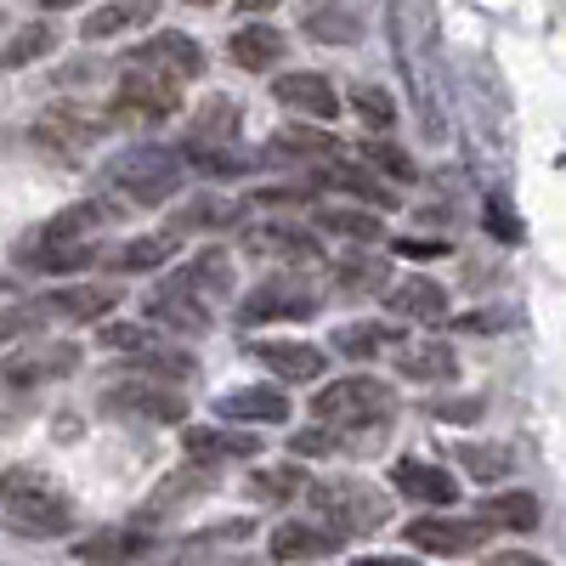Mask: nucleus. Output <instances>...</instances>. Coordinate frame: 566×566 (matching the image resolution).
Returning <instances> with one entry per match:
<instances>
[{"instance_id":"obj_49","label":"nucleus","mask_w":566,"mask_h":566,"mask_svg":"<svg viewBox=\"0 0 566 566\" xmlns=\"http://www.w3.org/2000/svg\"><path fill=\"white\" fill-rule=\"evenodd\" d=\"M493 323H504L499 312H470V317H459V328H470V335H493Z\"/></svg>"},{"instance_id":"obj_17","label":"nucleus","mask_w":566,"mask_h":566,"mask_svg":"<svg viewBox=\"0 0 566 566\" xmlns=\"http://www.w3.org/2000/svg\"><path fill=\"white\" fill-rule=\"evenodd\" d=\"M250 357L283 386H312V380H323V368H328L323 346H312V340H250Z\"/></svg>"},{"instance_id":"obj_45","label":"nucleus","mask_w":566,"mask_h":566,"mask_svg":"<svg viewBox=\"0 0 566 566\" xmlns=\"http://www.w3.org/2000/svg\"><path fill=\"white\" fill-rule=\"evenodd\" d=\"M482 221H488V232H493L499 244H522V239H527V221L510 210V199H504V193H488V205H482Z\"/></svg>"},{"instance_id":"obj_16","label":"nucleus","mask_w":566,"mask_h":566,"mask_svg":"<svg viewBox=\"0 0 566 566\" xmlns=\"http://www.w3.org/2000/svg\"><path fill=\"white\" fill-rule=\"evenodd\" d=\"M391 368L402 374V380H413V386H448L459 374V357L437 335H402L391 346Z\"/></svg>"},{"instance_id":"obj_2","label":"nucleus","mask_w":566,"mask_h":566,"mask_svg":"<svg viewBox=\"0 0 566 566\" xmlns=\"http://www.w3.org/2000/svg\"><path fill=\"white\" fill-rule=\"evenodd\" d=\"M0 515L23 538H63L74 533V499L69 488L40 464H12L0 470Z\"/></svg>"},{"instance_id":"obj_46","label":"nucleus","mask_w":566,"mask_h":566,"mask_svg":"<svg viewBox=\"0 0 566 566\" xmlns=\"http://www.w3.org/2000/svg\"><path fill=\"white\" fill-rule=\"evenodd\" d=\"M290 453H295V459H323V453H340V431H328V424H306L301 437H290Z\"/></svg>"},{"instance_id":"obj_24","label":"nucleus","mask_w":566,"mask_h":566,"mask_svg":"<svg viewBox=\"0 0 566 566\" xmlns=\"http://www.w3.org/2000/svg\"><path fill=\"white\" fill-rule=\"evenodd\" d=\"M216 488V464H193L187 459L176 476H165L154 493H148V504H142V522H159V515H176V510H187L193 499H205Z\"/></svg>"},{"instance_id":"obj_3","label":"nucleus","mask_w":566,"mask_h":566,"mask_svg":"<svg viewBox=\"0 0 566 566\" xmlns=\"http://www.w3.org/2000/svg\"><path fill=\"white\" fill-rule=\"evenodd\" d=\"M103 176H108L114 193H125V205L154 210V205H170L181 187H187V159H181V148H159V142H142V148L114 154Z\"/></svg>"},{"instance_id":"obj_48","label":"nucleus","mask_w":566,"mask_h":566,"mask_svg":"<svg viewBox=\"0 0 566 566\" xmlns=\"http://www.w3.org/2000/svg\"><path fill=\"white\" fill-rule=\"evenodd\" d=\"M448 250H453L448 239H402L397 244V255H413V261H442Z\"/></svg>"},{"instance_id":"obj_33","label":"nucleus","mask_w":566,"mask_h":566,"mask_svg":"<svg viewBox=\"0 0 566 566\" xmlns=\"http://www.w3.org/2000/svg\"><path fill=\"white\" fill-rule=\"evenodd\" d=\"M154 12H159V0H103L97 12H85L80 34L85 40H119L142 23H154Z\"/></svg>"},{"instance_id":"obj_22","label":"nucleus","mask_w":566,"mask_h":566,"mask_svg":"<svg viewBox=\"0 0 566 566\" xmlns=\"http://www.w3.org/2000/svg\"><path fill=\"white\" fill-rule=\"evenodd\" d=\"M380 295H386V312L391 317H413V323H442L448 317V290H442L437 277H424V272L391 277Z\"/></svg>"},{"instance_id":"obj_14","label":"nucleus","mask_w":566,"mask_h":566,"mask_svg":"<svg viewBox=\"0 0 566 566\" xmlns=\"http://www.w3.org/2000/svg\"><path fill=\"white\" fill-rule=\"evenodd\" d=\"M142 312H148V323H165L170 335H210L216 328V306L199 301L193 290H181L176 277H165L159 290L142 301Z\"/></svg>"},{"instance_id":"obj_4","label":"nucleus","mask_w":566,"mask_h":566,"mask_svg":"<svg viewBox=\"0 0 566 566\" xmlns=\"http://www.w3.org/2000/svg\"><path fill=\"white\" fill-rule=\"evenodd\" d=\"M306 510H312L317 527H328L346 544V538H363V533H380L386 515H391V499L380 488L357 482V476H328V482H306Z\"/></svg>"},{"instance_id":"obj_26","label":"nucleus","mask_w":566,"mask_h":566,"mask_svg":"<svg viewBox=\"0 0 566 566\" xmlns=\"http://www.w3.org/2000/svg\"><path fill=\"white\" fill-rule=\"evenodd\" d=\"M148 549H154V538L142 527H103V533L74 538V560H85V566H130Z\"/></svg>"},{"instance_id":"obj_5","label":"nucleus","mask_w":566,"mask_h":566,"mask_svg":"<svg viewBox=\"0 0 566 566\" xmlns=\"http://www.w3.org/2000/svg\"><path fill=\"white\" fill-rule=\"evenodd\" d=\"M312 419L328 424V431H380V424L397 419V391L374 374H340L312 397Z\"/></svg>"},{"instance_id":"obj_32","label":"nucleus","mask_w":566,"mask_h":566,"mask_svg":"<svg viewBox=\"0 0 566 566\" xmlns=\"http://www.w3.org/2000/svg\"><path fill=\"white\" fill-rule=\"evenodd\" d=\"M176 283H181V290H193L199 301H221V295H232V255L227 250H199L193 261H187V266H176L170 272Z\"/></svg>"},{"instance_id":"obj_25","label":"nucleus","mask_w":566,"mask_h":566,"mask_svg":"<svg viewBox=\"0 0 566 566\" xmlns=\"http://www.w3.org/2000/svg\"><path fill=\"white\" fill-rule=\"evenodd\" d=\"M317 181H323V187H335V193H346V199H357V205H368V210H397L391 181H386V176H374V170H363V165H346L340 154L317 165Z\"/></svg>"},{"instance_id":"obj_38","label":"nucleus","mask_w":566,"mask_h":566,"mask_svg":"<svg viewBox=\"0 0 566 566\" xmlns=\"http://www.w3.org/2000/svg\"><path fill=\"white\" fill-rule=\"evenodd\" d=\"M402 340V328H391V323H380V317H363V323H346L340 335H335V352L340 357H380V352H391Z\"/></svg>"},{"instance_id":"obj_10","label":"nucleus","mask_w":566,"mask_h":566,"mask_svg":"<svg viewBox=\"0 0 566 566\" xmlns=\"http://www.w3.org/2000/svg\"><path fill=\"white\" fill-rule=\"evenodd\" d=\"M323 312V290L306 277H290V272H277L266 283H255V290L239 301V323H301V317H317Z\"/></svg>"},{"instance_id":"obj_39","label":"nucleus","mask_w":566,"mask_h":566,"mask_svg":"<svg viewBox=\"0 0 566 566\" xmlns=\"http://www.w3.org/2000/svg\"><path fill=\"white\" fill-rule=\"evenodd\" d=\"M306 34L323 40V45H352L363 34V23H357L352 7H340V0H317V7L306 12Z\"/></svg>"},{"instance_id":"obj_35","label":"nucleus","mask_w":566,"mask_h":566,"mask_svg":"<svg viewBox=\"0 0 566 566\" xmlns=\"http://www.w3.org/2000/svg\"><path fill=\"white\" fill-rule=\"evenodd\" d=\"M272 154L295 159V165H323V159L340 154V142L328 136L323 125H283V130H272Z\"/></svg>"},{"instance_id":"obj_6","label":"nucleus","mask_w":566,"mask_h":566,"mask_svg":"<svg viewBox=\"0 0 566 566\" xmlns=\"http://www.w3.org/2000/svg\"><path fill=\"white\" fill-rule=\"evenodd\" d=\"M97 346L136 357V374H165V380H193V374H199L193 352L170 346L165 328H154V323H103L97 328Z\"/></svg>"},{"instance_id":"obj_37","label":"nucleus","mask_w":566,"mask_h":566,"mask_svg":"<svg viewBox=\"0 0 566 566\" xmlns=\"http://www.w3.org/2000/svg\"><path fill=\"white\" fill-rule=\"evenodd\" d=\"M57 40H63V29H57L52 18H34V23H23V29L7 40V52H0V69H29V63H40V57H52V52H57Z\"/></svg>"},{"instance_id":"obj_34","label":"nucleus","mask_w":566,"mask_h":566,"mask_svg":"<svg viewBox=\"0 0 566 566\" xmlns=\"http://www.w3.org/2000/svg\"><path fill=\"white\" fill-rule=\"evenodd\" d=\"M239 125H244L239 103H232V97H210V103L193 114V125H187V142H181V148H232Z\"/></svg>"},{"instance_id":"obj_54","label":"nucleus","mask_w":566,"mask_h":566,"mask_svg":"<svg viewBox=\"0 0 566 566\" xmlns=\"http://www.w3.org/2000/svg\"><path fill=\"white\" fill-rule=\"evenodd\" d=\"M181 7H216V0H181Z\"/></svg>"},{"instance_id":"obj_19","label":"nucleus","mask_w":566,"mask_h":566,"mask_svg":"<svg viewBox=\"0 0 566 566\" xmlns=\"http://www.w3.org/2000/svg\"><path fill=\"white\" fill-rule=\"evenodd\" d=\"M283 57H290V40H283V29L272 23H239L227 34V63L232 69H244V74H272Z\"/></svg>"},{"instance_id":"obj_47","label":"nucleus","mask_w":566,"mask_h":566,"mask_svg":"<svg viewBox=\"0 0 566 566\" xmlns=\"http://www.w3.org/2000/svg\"><path fill=\"white\" fill-rule=\"evenodd\" d=\"M34 328H40L34 301H12V306H0V346L18 340V335H34Z\"/></svg>"},{"instance_id":"obj_13","label":"nucleus","mask_w":566,"mask_h":566,"mask_svg":"<svg viewBox=\"0 0 566 566\" xmlns=\"http://www.w3.org/2000/svg\"><path fill=\"white\" fill-rule=\"evenodd\" d=\"M488 522L482 515H419V522L402 527V538L424 555H470V549H482L488 544Z\"/></svg>"},{"instance_id":"obj_42","label":"nucleus","mask_w":566,"mask_h":566,"mask_svg":"<svg viewBox=\"0 0 566 566\" xmlns=\"http://www.w3.org/2000/svg\"><path fill=\"white\" fill-rule=\"evenodd\" d=\"M459 464L476 482H504L515 470V448H504V442H459Z\"/></svg>"},{"instance_id":"obj_52","label":"nucleus","mask_w":566,"mask_h":566,"mask_svg":"<svg viewBox=\"0 0 566 566\" xmlns=\"http://www.w3.org/2000/svg\"><path fill=\"white\" fill-rule=\"evenodd\" d=\"M352 566H413L408 555H357Z\"/></svg>"},{"instance_id":"obj_36","label":"nucleus","mask_w":566,"mask_h":566,"mask_svg":"<svg viewBox=\"0 0 566 566\" xmlns=\"http://www.w3.org/2000/svg\"><path fill=\"white\" fill-rule=\"evenodd\" d=\"M335 277H340L346 295H380L386 283H391V261L374 255V244H352V255H340Z\"/></svg>"},{"instance_id":"obj_40","label":"nucleus","mask_w":566,"mask_h":566,"mask_svg":"<svg viewBox=\"0 0 566 566\" xmlns=\"http://www.w3.org/2000/svg\"><path fill=\"white\" fill-rule=\"evenodd\" d=\"M306 470L301 464H261L255 476H250V499H261V504H290V499H301L306 493Z\"/></svg>"},{"instance_id":"obj_1","label":"nucleus","mask_w":566,"mask_h":566,"mask_svg":"<svg viewBox=\"0 0 566 566\" xmlns=\"http://www.w3.org/2000/svg\"><path fill=\"white\" fill-rule=\"evenodd\" d=\"M108 221H119V199H80L57 216H45L40 227H29L23 244L12 250V261L40 272V277H74L85 266H97V255H103L97 232Z\"/></svg>"},{"instance_id":"obj_23","label":"nucleus","mask_w":566,"mask_h":566,"mask_svg":"<svg viewBox=\"0 0 566 566\" xmlns=\"http://www.w3.org/2000/svg\"><path fill=\"white\" fill-rule=\"evenodd\" d=\"M391 488H397L402 499H413V504H437V510H448V504L459 499V482L448 476V470L431 464V459H413V453H402V459L391 464Z\"/></svg>"},{"instance_id":"obj_53","label":"nucleus","mask_w":566,"mask_h":566,"mask_svg":"<svg viewBox=\"0 0 566 566\" xmlns=\"http://www.w3.org/2000/svg\"><path fill=\"white\" fill-rule=\"evenodd\" d=\"M69 7H80V0H40V12H69Z\"/></svg>"},{"instance_id":"obj_7","label":"nucleus","mask_w":566,"mask_h":566,"mask_svg":"<svg viewBox=\"0 0 566 566\" xmlns=\"http://www.w3.org/2000/svg\"><path fill=\"white\" fill-rule=\"evenodd\" d=\"M97 408L108 419H142V424H181L187 419V397L176 386H165L159 374H125V380L103 386Z\"/></svg>"},{"instance_id":"obj_43","label":"nucleus","mask_w":566,"mask_h":566,"mask_svg":"<svg viewBox=\"0 0 566 566\" xmlns=\"http://www.w3.org/2000/svg\"><path fill=\"white\" fill-rule=\"evenodd\" d=\"M363 148V165L374 170V176H391L397 187H408V181H419V165L397 148V142H386V136H368V142H357Z\"/></svg>"},{"instance_id":"obj_51","label":"nucleus","mask_w":566,"mask_h":566,"mask_svg":"<svg viewBox=\"0 0 566 566\" xmlns=\"http://www.w3.org/2000/svg\"><path fill=\"white\" fill-rule=\"evenodd\" d=\"M493 566H549L544 555H527V549H504V555H493Z\"/></svg>"},{"instance_id":"obj_21","label":"nucleus","mask_w":566,"mask_h":566,"mask_svg":"<svg viewBox=\"0 0 566 566\" xmlns=\"http://www.w3.org/2000/svg\"><path fill=\"white\" fill-rule=\"evenodd\" d=\"M244 250L261 255V261H290V266L317 261V239H312L301 221H255L244 232Z\"/></svg>"},{"instance_id":"obj_44","label":"nucleus","mask_w":566,"mask_h":566,"mask_svg":"<svg viewBox=\"0 0 566 566\" xmlns=\"http://www.w3.org/2000/svg\"><path fill=\"white\" fill-rule=\"evenodd\" d=\"M352 114H357L368 130H391V125H397V103H391L386 85H357V91H352Z\"/></svg>"},{"instance_id":"obj_28","label":"nucleus","mask_w":566,"mask_h":566,"mask_svg":"<svg viewBox=\"0 0 566 566\" xmlns=\"http://www.w3.org/2000/svg\"><path fill=\"white\" fill-rule=\"evenodd\" d=\"M244 221V205L239 199H221V193H199V199H187L170 210V232L176 239H193V232H227V227H239Z\"/></svg>"},{"instance_id":"obj_29","label":"nucleus","mask_w":566,"mask_h":566,"mask_svg":"<svg viewBox=\"0 0 566 566\" xmlns=\"http://www.w3.org/2000/svg\"><path fill=\"white\" fill-rule=\"evenodd\" d=\"M216 419H227V424H283L290 419V397L277 386H239L216 402Z\"/></svg>"},{"instance_id":"obj_31","label":"nucleus","mask_w":566,"mask_h":566,"mask_svg":"<svg viewBox=\"0 0 566 566\" xmlns=\"http://www.w3.org/2000/svg\"><path fill=\"white\" fill-rule=\"evenodd\" d=\"M312 227L328 232V239H346V244H380L386 239L380 210H363V205H323V210H312Z\"/></svg>"},{"instance_id":"obj_18","label":"nucleus","mask_w":566,"mask_h":566,"mask_svg":"<svg viewBox=\"0 0 566 566\" xmlns=\"http://www.w3.org/2000/svg\"><path fill=\"white\" fill-rule=\"evenodd\" d=\"M181 448L193 464H239V459L261 453V437L244 431V424H187Z\"/></svg>"},{"instance_id":"obj_9","label":"nucleus","mask_w":566,"mask_h":566,"mask_svg":"<svg viewBox=\"0 0 566 566\" xmlns=\"http://www.w3.org/2000/svg\"><path fill=\"white\" fill-rule=\"evenodd\" d=\"M103 130H108V114L85 108V103H52V108H40V114L29 119V142H34V148L63 154V159L97 148Z\"/></svg>"},{"instance_id":"obj_15","label":"nucleus","mask_w":566,"mask_h":566,"mask_svg":"<svg viewBox=\"0 0 566 566\" xmlns=\"http://www.w3.org/2000/svg\"><path fill=\"white\" fill-rule=\"evenodd\" d=\"M272 103H283L290 114H301V119H312V125H328V119H340V91L328 85L323 74H312V69H295V74H277L272 80Z\"/></svg>"},{"instance_id":"obj_11","label":"nucleus","mask_w":566,"mask_h":566,"mask_svg":"<svg viewBox=\"0 0 566 566\" xmlns=\"http://www.w3.org/2000/svg\"><path fill=\"white\" fill-rule=\"evenodd\" d=\"M125 301V283H57V290L34 295L40 323H103Z\"/></svg>"},{"instance_id":"obj_12","label":"nucleus","mask_w":566,"mask_h":566,"mask_svg":"<svg viewBox=\"0 0 566 566\" xmlns=\"http://www.w3.org/2000/svg\"><path fill=\"white\" fill-rule=\"evenodd\" d=\"M74 368H80V346L74 340H29V346H18L7 363H0V380L18 386V391H34V386L69 380Z\"/></svg>"},{"instance_id":"obj_30","label":"nucleus","mask_w":566,"mask_h":566,"mask_svg":"<svg viewBox=\"0 0 566 566\" xmlns=\"http://www.w3.org/2000/svg\"><path fill=\"white\" fill-rule=\"evenodd\" d=\"M181 255V239L170 227H159V232H142V239H130V244H119L114 255H97V261H108V272H165L170 261Z\"/></svg>"},{"instance_id":"obj_50","label":"nucleus","mask_w":566,"mask_h":566,"mask_svg":"<svg viewBox=\"0 0 566 566\" xmlns=\"http://www.w3.org/2000/svg\"><path fill=\"white\" fill-rule=\"evenodd\" d=\"M431 413H437V419H476V413H482V402H437Z\"/></svg>"},{"instance_id":"obj_41","label":"nucleus","mask_w":566,"mask_h":566,"mask_svg":"<svg viewBox=\"0 0 566 566\" xmlns=\"http://www.w3.org/2000/svg\"><path fill=\"white\" fill-rule=\"evenodd\" d=\"M482 522L504 527V533H533L538 527V499L533 493H493L482 504Z\"/></svg>"},{"instance_id":"obj_20","label":"nucleus","mask_w":566,"mask_h":566,"mask_svg":"<svg viewBox=\"0 0 566 566\" xmlns=\"http://www.w3.org/2000/svg\"><path fill=\"white\" fill-rule=\"evenodd\" d=\"M130 63L159 69V74H170V80H199V74H205V45H199L193 34L165 29V34H154V40H142L136 52H130Z\"/></svg>"},{"instance_id":"obj_27","label":"nucleus","mask_w":566,"mask_h":566,"mask_svg":"<svg viewBox=\"0 0 566 566\" xmlns=\"http://www.w3.org/2000/svg\"><path fill=\"white\" fill-rule=\"evenodd\" d=\"M335 549H340V538L328 533V527H317V522H283L266 538V555L283 560V566H306V560H323V555H335Z\"/></svg>"},{"instance_id":"obj_8","label":"nucleus","mask_w":566,"mask_h":566,"mask_svg":"<svg viewBox=\"0 0 566 566\" xmlns=\"http://www.w3.org/2000/svg\"><path fill=\"white\" fill-rule=\"evenodd\" d=\"M181 108V80L159 74V69H142L130 63L114 85V97H108V125H159Z\"/></svg>"}]
</instances>
